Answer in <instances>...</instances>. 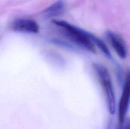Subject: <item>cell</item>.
<instances>
[{"mask_svg": "<svg viewBox=\"0 0 130 129\" xmlns=\"http://www.w3.org/2000/svg\"><path fill=\"white\" fill-rule=\"evenodd\" d=\"M53 22L72 42L88 51L96 53L95 46L90 37V34L66 21L53 20Z\"/></svg>", "mask_w": 130, "mask_h": 129, "instance_id": "6da1fadb", "label": "cell"}, {"mask_svg": "<svg viewBox=\"0 0 130 129\" xmlns=\"http://www.w3.org/2000/svg\"><path fill=\"white\" fill-rule=\"evenodd\" d=\"M93 67L102 89L108 111L111 115H114L116 110V99L110 73L108 70L102 64H95Z\"/></svg>", "mask_w": 130, "mask_h": 129, "instance_id": "7a4b0ae2", "label": "cell"}, {"mask_svg": "<svg viewBox=\"0 0 130 129\" xmlns=\"http://www.w3.org/2000/svg\"><path fill=\"white\" fill-rule=\"evenodd\" d=\"M11 29L16 32L27 34H37L39 30L38 23L30 18H19L13 22Z\"/></svg>", "mask_w": 130, "mask_h": 129, "instance_id": "3957f363", "label": "cell"}, {"mask_svg": "<svg viewBox=\"0 0 130 129\" xmlns=\"http://www.w3.org/2000/svg\"><path fill=\"white\" fill-rule=\"evenodd\" d=\"M129 76H128L124 88H123V93H122L121 97L119 101V107H118V118H119V123L121 126H123L124 123L126 115L128 111L129 100Z\"/></svg>", "mask_w": 130, "mask_h": 129, "instance_id": "277c9868", "label": "cell"}, {"mask_svg": "<svg viewBox=\"0 0 130 129\" xmlns=\"http://www.w3.org/2000/svg\"><path fill=\"white\" fill-rule=\"evenodd\" d=\"M107 37L114 50L119 58L125 59L128 54V50L126 43L123 38L118 34L109 31L107 33Z\"/></svg>", "mask_w": 130, "mask_h": 129, "instance_id": "5b68a950", "label": "cell"}, {"mask_svg": "<svg viewBox=\"0 0 130 129\" xmlns=\"http://www.w3.org/2000/svg\"><path fill=\"white\" fill-rule=\"evenodd\" d=\"M65 10V3L62 0H58L43 11V16L47 18L58 16L63 13Z\"/></svg>", "mask_w": 130, "mask_h": 129, "instance_id": "8992f818", "label": "cell"}, {"mask_svg": "<svg viewBox=\"0 0 130 129\" xmlns=\"http://www.w3.org/2000/svg\"><path fill=\"white\" fill-rule=\"evenodd\" d=\"M90 37H91V40H92L93 42L94 43L95 46L96 45L102 51V52L104 54H105L107 56L110 57V53L109 51V49H108V48L107 47V46L105 45V44L103 40H102L99 38L96 37L95 35H91V34H90Z\"/></svg>", "mask_w": 130, "mask_h": 129, "instance_id": "52a82bcc", "label": "cell"}, {"mask_svg": "<svg viewBox=\"0 0 130 129\" xmlns=\"http://www.w3.org/2000/svg\"><path fill=\"white\" fill-rule=\"evenodd\" d=\"M120 129H129V124H127L124 127H121Z\"/></svg>", "mask_w": 130, "mask_h": 129, "instance_id": "ba28073f", "label": "cell"}]
</instances>
